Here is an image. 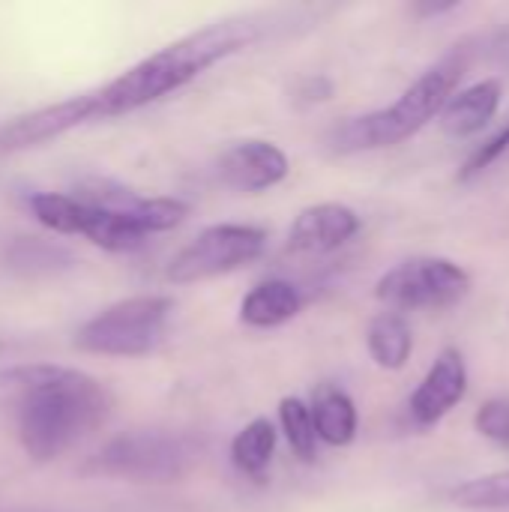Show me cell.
<instances>
[{
	"mask_svg": "<svg viewBox=\"0 0 509 512\" xmlns=\"http://www.w3.org/2000/svg\"><path fill=\"white\" fill-rule=\"evenodd\" d=\"M108 387L60 363L0 366V417L12 420L21 450L33 462H54L90 438L111 417Z\"/></svg>",
	"mask_w": 509,
	"mask_h": 512,
	"instance_id": "obj_1",
	"label": "cell"
},
{
	"mask_svg": "<svg viewBox=\"0 0 509 512\" xmlns=\"http://www.w3.org/2000/svg\"><path fill=\"white\" fill-rule=\"evenodd\" d=\"M294 12L282 9H264V12H240L219 21H210L159 51L147 54L117 78L105 81L102 87H93L96 102V120L123 117L129 111H138L144 105H153L180 87L192 84L198 75L222 63L225 57L273 36L285 24H291Z\"/></svg>",
	"mask_w": 509,
	"mask_h": 512,
	"instance_id": "obj_2",
	"label": "cell"
},
{
	"mask_svg": "<svg viewBox=\"0 0 509 512\" xmlns=\"http://www.w3.org/2000/svg\"><path fill=\"white\" fill-rule=\"evenodd\" d=\"M465 75V57L456 51L423 72L390 108L369 111L360 117H348L336 123L327 135L333 153H363L381 150L408 141L426 123L441 117L447 102L456 96V87Z\"/></svg>",
	"mask_w": 509,
	"mask_h": 512,
	"instance_id": "obj_3",
	"label": "cell"
},
{
	"mask_svg": "<svg viewBox=\"0 0 509 512\" xmlns=\"http://www.w3.org/2000/svg\"><path fill=\"white\" fill-rule=\"evenodd\" d=\"M201 456L198 438L174 429H132L105 441L81 471L90 477L141 483V486H165L180 483Z\"/></svg>",
	"mask_w": 509,
	"mask_h": 512,
	"instance_id": "obj_4",
	"label": "cell"
},
{
	"mask_svg": "<svg viewBox=\"0 0 509 512\" xmlns=\"http://www.w3.org/2000/svg\"><path fill=\"white\" fill-rule=\"evenodd\" d=\"M171 315L174 300L165 294L126 297L87 318L72 345L96 357H147L162 345Z\"/></svg>",
	"mask_w": 509,
	"mask_h": 512,
	"instance_id": "obj_5",
	"label": "cell"
},
{
	"mask_svg": "<svg viewBox=\"0 0 509 512\" xmlns=\"http://www.w3.org/2000/svg\"><path fill=\"white\" fill-rule=\"evenodd\" d=\"M30 210L48 231L84 237L105 252H135L150 237L132 216L87 204L72 192H36L30 195Z\"/></svg>",
	"mask_w": 509,
	"mask_h": 512,
	"instance_id": "obj_6",
	"label": "cell"
},
{
	"mask_svg": "<svg viewBox=\"0 0 509 512\" xmlns=\"http://www.w3.org/2000/svg\"><path fill=\"white\" fill-rule=\"evenodd\" d=\"M471 294V273L438 255L408 258L375 282V297L387 309H450Z\"/></svg>",
	"mask_w": 509,
	"mask_h": 512,
	"instance_id": "obj_7",
	"label": "cell"
},
{
	"mask_svg": "<svg viewBox=\"0 0 509 512\" xmlns=\"http://www.w3.org/2000/svg\"><path fill=\"white\" fill-rule=\"evenodd\" d=\"M267 246V234L255 225H237V222H219L204 228L192 243H186L171 261H168V282L174 285H192L204 279H216L225 273H234L255 258H261Z\"/></svg>",
	"mask_w": 509,
	"mask_h": 512,
	"instance_id": "obj_8",
	"label": "cell"
},
{
	"mask_svg": "<svg viewBox=\"0 0 509 512\" xmlns=\"http://www.w3.org/2000/svg\"><path fill=\"white\" fill-rule=\"evenodd\" d=\"M96 120V102H93V90L42 105L36 111H27L15 120H9L0 129V153H18V150H30L39 144H48L84 123Z\"/></svg>",
	"mask_w": 509,
	"mask_h": 512,
	"instance_id": "obj_9",
	"label": "cell"
},
{
	"mask_svg": "<svg viewBox=\"0 0 509 512\" xmlns=\"http://www.w3.org/2000/svg\"><path fill=\"white\" fill-rule=\"evenodd\" d=\"M72 195H78L87 204L105 207V210H117L132 216L147 234H162L171 231L177 225H183V219L189 216V204L171 195H138L114 180L105 177H93L84 180Z\"/></svg>",
	"mask_w": 509,
	"mask_h": 512,
	"instance_id": "obj_10",
	"label": "cell"
},
{
	"mask_svg": "<svg viewBox=\"0 0 509 512\" xmlns=\"http://www.w3.org/2000/svg\"><path fill=\"white\" fill-rule=\"evenodd\" d=\"M468 393V366L459 348H444L429 366L426 378L408 402V414L417 426H438Z\"/></svg>",
	"mask_w": 509,
	"mask_h": 512,
	"instance_id": "obj_11",
	"label": "cell"
},
{
	"mask_svg": "<svg viewBox=\"0 0 509 512\" xmlns=\"http://www.w3.org/2000/svg\"><path fill=\"white\" fill-rule=\"evenodd\" d=\"M288 171H291V162H288L285 150L276 147L273 141H261V138L237 141L219 159L222 183L237 192H249V195L279 186L288 177Z\"/></svg>",
	"mask_w": 509,
	"mask_h": 512,
	"instance_id": "obj_12",
	"label": "cell"
},
{
	"mask_svg": "<svg viewBox=\"0 0 509 512\" xmlns=\"http://www.w3.org/2000/svg\"><path fill=\"white\" fill-rule=\"evenodd\" d=\"M360 231V216L348 204L324 201L297 213L288 231V249L297 255H327L342 249Z\"/></svg>",
	"mask_w": 509,
	"mask_h": 512,
	"instance_id": "obj_13",
	"label": "cell"
},
{
	"mask_svg": "<svg viewBox=\"0 0 509 512\" xmlns=\"http://www.w3.org/2000/svg\"><path fill=\"white\" fill-rule=\"evenodd\" d=\"M501 96H504V90H501V81H495V78H483V81L459 90L441 111L444 132L453 138H471V135L483 132V126L498 114Z\"/></svg>",
	"mask_w": 509,
	"mask_h": 512,
	"instance_id": "obj_14",
	"label": "cell"
},
{
	"mask_svg": "<svg viewBox=\"0 0 509 512\" xmlns=\"http://www.w3.org/2000/svg\"><path fill=\"white\" fill-rule=\"evenodd\" d=\"M303 309V294L288 279L258 282L240 303V321L255 330H273L294 321Z\"/></svg>",
	"mask_w": 509,
	"mask_h": 512,
	"instance_id": "obj_15",
	"label": "cell"
},
{
	"mask_svg": "<svg viewBox=\"0 0 509 512\" xmlns=\"http://www.w3.org/2000/svg\"><path fill=\"white\" fill-rule=\"evenodd\" d=\"M309 408L318 441L330 447H348L357 438V405L339 384H321L312 393Z\"/></svg>",
	"mask_w": 509,
	"mask_h": 512,
	"instance_id": "obj_16",
	"label": "cell"
},
{
	"mask_svg": "<svg viewBox=\"0 0 509 512\" xmlns=\"http://www.w3.org/2000/svg\"><path fill=\"white\" fill-rule=\"evenodd\" d=\"M366 348H369V357L375 360V366H381L387 372H399L411 360L414 333L399 312H381L366 330Z\"/></svg>",
	"mask_w": 509,
	"mask_h": 512,
	"instance_id": "obj_17",
	"label": "cell"
},
{
	"mask_svg": "<svg viewBox=\"0 0 509 512\" xmlns=\"http://www.w3.org/2000/svg\"><path fill=\"white\" fill-rule=\"evenodd\" d=\"M276 426L267 420V417H255L249 420L234 438H231V465L243 474V477H252V480H261L276 456Z\"/></svg>",
	"mask_w": 509,
	"mask_h": 512,
	"instance_id": "obj_18",
	"label": "cell"
},
{
	"mask_svg": "<svg viewBox=\"0 0 509 512\" xmlns=\"http://www.w3.org/2000/svg\"><path fill=\"white\" fill-rule=\"evenodd\" d=\"M279 426L285 432V441H288L291 453L300 462H312L315 453H318V432H315L312 408L297 396H285L279 402Z\"/></svg>",
	"mask_w": 509,
	"mask_h": 512,
	"instance_id": "obj_19",
	"label": "cell"
},
{
	"mask_svg": "<svg viewBox=\"0 0 509 512\" xmlns=\"http://www.w3.org/2000/svg\"><path fill=\"white\" fill-rule=\"evenodd\" d=\"M453 501L465 510H504L509 507V471H498L456 486Z\"/></svg>",
	"mask_w": 509,
	"mask_h": 512,
	"instance_id": "obj_20",
	"label": "cell"
},
{
	"mask_svg": "<svg viewBox=\"0 0 509 512\" xmlns=\"http://www.w3.org/2000/svg\"><path fill=\"white\" fill-rule=\"evenodd\" d=\"M474 429L492 441L495 447L509 453V396H495L483 402L474 414Z\"/></svg>",
	"mask_w": 509,
	"mask_h": 512,
	"instance_id": "obj_21",
	"label": "cell"
},
{
	"mask_svg": "<svg viewBox=\"0 0 509 512\" xmlns=\"http://www.w3.org/2000/svg\"><path fill=\"white\" fill-rule=\"evenodd\" d=\"M504 153H509V126H504L498 135H492L486 144H480V147L468 156V162H465L462 171H459V180L468 183V180L480 177V174H483L486 168H492Z\"/></svg>",
	"mask_w": 509,
	"mask_h": 512,
	"instance_id": "obj_22",
	"label": "cell"
},
{
	"mask_svg": "<svg viewBox=\"0 0 509 512\" xmlns=\"http://www.w3.org/2000/svg\"><path fill=\"white\" fill-rule=\"evenodd\" d=\"M459 3L456 0H447V3H414V12L423 15V18H432V15H441V12H453Z\"/></svg>",
	"mask_w": 509,
	"mask_h": 512,
	"instance_id": "obj_23",
	"label": "cell"
}]
</instances>
